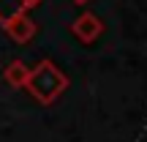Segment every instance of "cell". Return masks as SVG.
Here are the masks:
<instances>
[{
  "label": "cell",
  "instance_id": "5",
  "mask_svg": "<svg viewBox=\"0 0 147 142\" xmlns=\"http://www.w3.org/2000/svg\"><path fill=\"white\" fill-rule=\"evenodd\" d=\"M16 3H19V5H25V3H27V0H16Z\"/></svg>",
  "mask_w": 147,
  "mask_h": 142
},
{
  "label": "cell",
  "instance_id": "2",
  "mask_svg": "<svg viewBox=\"0 0 147 142\" xmlns=\"http://www.w3.org/2000/svg\"><path fill=\"white\" fill-rule=\"evenodd\" d=\"M5 27H8V36H14L16 41H27V38L33 36V30H36V27H33L27 19H22L19 14H14V16H11V19L5 22Z\"/></svg>",
  "mask_w": 147,
  "mask_h": 142
},
{
  "label": "cell",
  "instance_id": "1",
  "mask_svg": "<svg viewBox=\"0 0 147 142\" xmlns=\"http://www.w3.org/2000/svg\"><path fill=\"white\" fill-rule=\"evenodd\" d=\"M27 88H30V93L36 96L41 104H49V101H55L60 93L65 90V77L60 74V69H55L49 60H44L41 66H38L36 71L27 74Z\"/></svg>",
  "mask_w": 147,
  "mask_h": 142
},
{
  "label": "cell",
  "instance_id": "3",
  "mask_svg": "<svg viewBox=\"0 0 147 142\" xmlns=\"http://www.w3.org/2000/svg\"><path fill=\"white\" fill-rule=\"evenodd\" d=\"M74 33H76L79 38H84V41H93V38L101 33V22H95L93 16L87 14V16H82V19L74 25Z\"/></svg>",
  "mask_w": 147,
  "mask_h": 142
},
{
  "label": "cell",
  "instance_id": "4",
  "mask_svg": "<svg viewBox=\"0 0 147 142\" xmlns=\"http://www.w3.org/2000/svg\"><path fill=\"white\" fill-rule=\"evenodd\" d=\"M5 79H8L11 85H25V82H27V69H25L22 63L8 66V69H5Z\"/></svg>",
  "mask_w": 147,
  "mask_h": 142
}]
</instances>
